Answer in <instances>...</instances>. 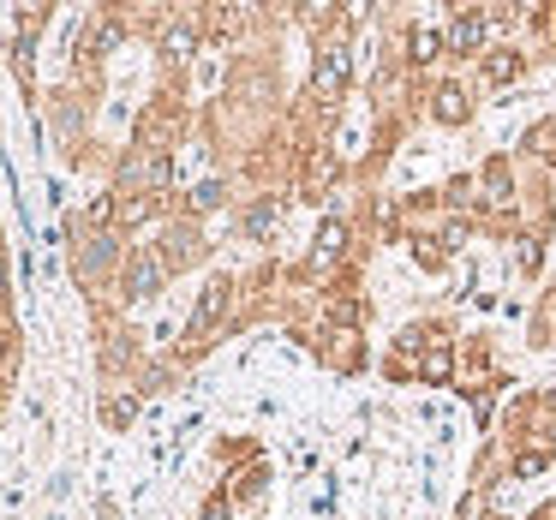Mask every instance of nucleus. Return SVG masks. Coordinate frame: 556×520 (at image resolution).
<instances>
[{"mask_svg": "<svg viewBox=\"0 0 556 520\" xmlns=\"http://www.w3.org/2000/svg\"><path fill=\"white\" fill-rule=\"evenodd\" d=\"M275 221H282V203H257L252 210V234H270Z\"/></svg>", "mask_w": 556, "mask_h": 520, "instance_id": "obj_8", "label": "nucleus"}, {"mask_svg": "<svg viewBox=\"0 0 556 520\" xmlns=\"http://www.w3.org/2000/svg\"><path fill=\"white\" fill-rule=\"evenodd\" d=\"M341 239H347V228H341V221H323V234H318V252H323V257H336V252H341Z\"/></svg>", "mask_w": 556, "mask_h": 520, "instance_id": "obj_7", "label": "nucleus"}, {"mask_svg": "<svg viewBox=\"0 0 556 520\" xmlns=\"http://www.w3.org/2000/svg\"><path fill=\"white\" fill-rule=\"evenodd\" d=\"M515 72H521V54H497V60H490V78H497V85L515 78Z\"/></svg>", "mask_w": 556, "mask_h": 520, "instance_id": "obj_11", "label": "nucleus"}, {"mask_svg": "<svg viewBox=\"0 0 556 520\" xmlns=\"http://www.w3.org/2000/svg\"><path fill=\"white\" fill-rule=\"evenodd\" d=\"M192 42H198V36H192V31L180 24V31H168V36H162V54H174V60H185V54H192Z\"/></svg>", "mask_w": 556, "mask_h": 520, "instance_id": "obj_6", "label": "nucleus"}, {"mask_svg": "<svg viewBox=\"0 0 556 520\" xmlns=\"http://www.w3.org/2000/svg\"><path fill=\"white\" fill-rule=\"evenodd\" d=\"M311 85H318L323 96H336V90L347 85V54H341V49H329V54L318 60V67H311Z\"/></svg>", "mask_w": 556, "mask_h": 520, "instance_id": "obj_1", "label": "nucleus"}, {"mask_svg": "<svg viewBox=\"0 0 556 520\" xmlns=\"http://www.w3.org/2000/svg\"><path fill=\"white\" fill-rule=\"evenodd\" d=\"M221 305H228V287H203V305H198V323H192V329H210V323H216V311Z\"/></svg>", "mask_w": 556, "mask_h": 520, "instance_id": "obj_5", "label": "nucleus"}, {"mask_svg": "<svg viewBox=\"0 0 556 520\" xmlns=\"http://www.w3.org/2000/svg\"><path fill=\"white\" fill-rule=\"evenodd\" d=\"M419 371H425V377H449V353H443V347H431V353L419 359Z\"/></svg>", "mask_w": 556, "mask_h": 520, "instance_id": "obj_9", "label": "nucleus"}, {"mask_svg": "<svg viewBox=\"0 0 556 520\" xmlns=\"http://www.w3.org/2000/svg\"><path fill=\"white\" fill-rule=\"evenodd\" d=\"M216 203H221V185L216 180H203L198 192H192V210H216Z\"/></svg>", "mask_w": 556, "mask_h": 520, "instance_id": "obj_10", "label": "nucleus"}, {"mask_svg": "<svg viewBox=\"0 0 556 520\" xmlns=\"http://www.w3.org/2000/svg\"><path fill=\"white\" fill-rule=\"evenodd\" d=\"M156 282H162V264H156L150 252H138V257H132V300H150Z\"/></svg>", "mask_w": 556, "mask_h": 520, "instance_id": "obj_2", "label": "nucleus"}, {"mask_svg": "<svg viewBox=\"0 0 556 520\" xmlns=\"http://www.w3.org/2000/svg\"><path fill=\"white\" fill-rule=\"evenodd\" d=\"M467 108H472V102H467V90H461V85H443L437 90V120L455 126V120H467Z\"/></svg>", "mask_w": 556, "mask_h": 520, "instance_id": "obj_3", "label": "nucleus"}, {"mask_svg": "<svg viewBox=\"0 0 556 520\" xmlns=\"http://www.w3.org/2000/svg\"><path fill=\"white\" fill-rule=\"evenodd\" d=\"M437 54V31H413V60H431Z\"/></svg>", "mask_w": 556, "mask_h": 520, "instance_id": "obj_12", "label": "nucleus"}, {"mask_svg": "<svg viewBox=\"0 0 556 520\" xmlns=\"http://www.w3.org/2000/svg\"><path fill=\"white\" fill-rule=\"evenodd\" d=\"M449 42H455V49H479V42H485V18H455V31H449Z\"/></svg>", "mask_w": 556, "mask_h": 520, "instance_id": "obj_4", "label": "nucleus"}]
</instances>
